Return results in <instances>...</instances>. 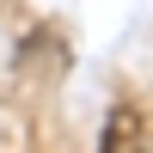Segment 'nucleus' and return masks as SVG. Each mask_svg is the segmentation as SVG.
<instances>
[{
	"instance_id": "f257e3e1",
	"label": "nucleus",
	"mask_w": 153,
	"mask_h": 153,
	"mask_svg": "<svg viewBox=\"0 0 153 153\" xmlns=\"http://www.w3.org/2000/svg\"><path fill=\"white\" fill-rule=\"evenodd\" d=\"M147 147H153V123H147V110L135 104V98L110 104L104 135H98V153H147Z\"/></svg>"
}]
</instances>
